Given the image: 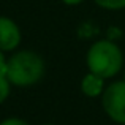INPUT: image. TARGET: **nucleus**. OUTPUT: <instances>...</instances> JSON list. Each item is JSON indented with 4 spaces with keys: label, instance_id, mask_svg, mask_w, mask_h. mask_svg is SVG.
<instances>
[{
    "label": "nucleus",
    "instance_id": "1",
    "mask_svg": "<svg viewBox=\"0 0 125 125\" xmlns=\"http://www.w3.org/2000/svg\"><path fill=\"white\" fill-rule=\"evenodd\" d=\"M5 74L16 87H30L43 78L44 62L33 51H18L10 60H6Z\"/></svg>",
    "mask_w": 125,
    "mask_h": 125
},
{
    "label": "nucleus",
    "instance_id": "5",
    "mask_svg": "<svg viewBox=\"0 0 125 125\" xmlns=\"http://www.w3.org/2000/svg\"><path fill=\"white\" fill-rule=\"evenodd\" d=\"M81 90H83L85 97H90V98L100 97L104 90V79L98 74L89 71L81 81Z\"/></svg>",
    "mask_w": 125,
    "mask_h": 125
},
{
    "label": "nucleus",
    "instance_id": "9",
    "mask_svg": "<svg viewBox=\"0 0 125 125\" xmlns=\"http://www.w3.org/2000/svg\"><path fill=\"white\" fill-rule=\"evenodd\" d=\"M6 71V59L3 55V51H0V73Z\"/></svg>",
    "mask_w": 125,
    "mask_h": 125
},
{
    "label": "nucleus",
    "instance_id": "3",
    "mask_svg": "<svg viewBox=\"0 0 125 125\" xmlns=\"http://www.w3.org/2000/svg\"><path fill=\"white\" fill-rule=\"evenodd\" d=\"M101 106L111 120L125 125V81H116L104 87Z\"/></svg>",
    "mask_w": 125,
    "mask_h": 125
},
{
    "label": "nucleus",
    "instance_id": "2",
    "mask_svg": "<svg viewBox=\"0 0 125 125\" xmlns=\"http://www.w3.org/2000/svg\"><path fill=\"white\" fill-rule=\"evenodd\" d=\"M85 62L89 71L101 76L103 79H109L120 71L124 55L116 43L109 40H98L87 51Z\"/></svg>",
    "mask_w": 125,
    "mask_h": 125
},
{
    "label": "nucleus",
    "instance_id": "11",
    "mask_svg": "<svg viewBox=\"0 0 125 125\" xmlns=\"http://www.w3.org/2000/svg\"><path fill=\"white\" fill-rule=\"evenodd\" d=\"M43 125H52V124H43Z\"/></svg>",
    "mask_w": 125,
    "mask_h": 125
},
{
    "label": "nucleus",
    "instance_id": "7",
    "mask_svg": "<svg viewBox=\"0 0 125 125\" xmlns=\"http://www.w3.org/2000/svg\"><path fill=\"white\" fill-rule=\"evenodd\" d=\"M10 89H11V83L8 81L6 74L5 73H0V104L8 98Z\"/></svg>",
    "mask_w": 125,
    "mask_h": 125
},
{
    "label": "nucleus",
    "instance_id": "10",
    "mask_svg": "<svg viewBox=\"0 0 125 125\" xmlns=\"http://www.w3.org/2000/svg\"><path fill=\"white\" fill-rule=\"evenodd\" d=\"M62 2H63L65 5H71V6H73V5H79V3H83L84 0H62Z\"/></svg>",
    "mask_w": 125,
    "mask_h": 125
},
{
    "label": "nucleus",
    "instance_id": "4",
    "mask_svg": "<svg viewBox=\"0 0 125 125\" xmlns=\"http://www.w3.org/2000/svg\"><path fill=\"white\" fill-rule=\"evenodd\" d=\"M21 43V30L13 19L0 16V51L8 52L16 49Z\"/></svg>",
    "mask_w": 125,
    "mask_h": 125
},
{
    "label": "nucleus",
    "instance_id": "8",
    "mask_svg": "<svg viewBox=\"0 0 125 125\" xmlns=\"http://www.w3.org/2000/svg\"><path fill=\"white\" fill-rule=\"evenodd\" d=\"M0 125H29V124L25 122V120L19 119V117H8V119L2 120Z\"/></svg>",
    "mask_w": 125,
    "mask_h": 125
},
{
    "label": "nucleus",
    "instance_id": "6",
    "mask_svg": "<svg viewBox=\"0 0 125 125\" xmlns=\"http://www.w3.org/2000/svg\"><path fill=\"white\" fill-rule=\"evenodd\" d=\"M94 2L104 10H122V8H125V0H94Z\"/></svg>",
    "mask_w": 125,
    "mask_h": 125
},
{
    "label": "nucleus",
    "instance_id": "12",
    "mask_svg": "<svg viewBox=\"0 0 125 125\" xmlns=\"http://www.w3.org/2000/svg\"><path fill=\"white\" fill-rule=\"evenodd\" d=\"M124 81H125V74H124Z\"/></svg>",
    "mask_w": 125,
    "mask_h": 125
}]
</instances>
